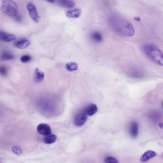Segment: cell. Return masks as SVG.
Segmentation results:
<instances>
[{"mask_svg":"<svg viewBox=\"0 0 163 163\" xmlns=\"http://www.w3.org/2000/svg\"><path fill=\"white\" fill-rule=\"evenodd\" d=\"M105 162L106 163H118L119 162L118 160L111 156H109L105 160Z\"/></svg>","mask_w":163,"mask_h":163,"instance_id":"7402d4cb","label":"cell"},{"mask_svg":"<svg viewBox=\"0 0 163 163\" xmlns=\"http://www.w3.org/2000/svg\"><path fill=\"white\" fill-rule=\"evenodd\" d=\"M45 74L43 72L41 71L38 68L35 70L34 79L37 82H41L44 79Z\"/></svg>","mask_w":163,"mask_h":163,"instance_id":"2e32d148","label":"cell"},{"mask_svg":"<svg viewBox=\"0 0 163 163\" xmlns=\"http://www.w3.org/2000/svg\"><path fill=\"white\" fill-rule=\"evenodd\" d=\"M142 49L150 60L159 66H163L162 52L157 46L153 44L147 43L143 45Z\"/></svg>","mask_w":163,"mask_h":163,"instance_id":"7a4b0ae2","label":"cell"},{"mask_svg":"<svg viewBox=\"0 0 163 163\" xmlns=\"http://www.w3.org/2000/svg\"><path fill=\"white\" fill-rule=\"evenodd\" d=\"M1 9L4 13L9 16L14 17L18 15V6L12 0H3Z\"/></svg>","mask_w":163,"mask_h":163,"instance_id":"3957f363","label":"cell"},{"mask_svg":"<svg viewBox=\"0 0 163 163\" xmlns=\"http://www.w3.org/2000/svg\"><path fill=\"white\" fill-rule=\"evenodd\" d=\"M159 126H160V128H162L163 125H162V123H160L159 124Z\"/></svg>","mask_w":163,"mask_h":163,"instance_id":"484cf974","label":"cell"},{"mask_svg":"<svg viewBox=\"0 0 163 163\" xmlns=\"http://www.w3.org/2000/svg\"><path fill=\"white\" fill-rule=\"evenodd\" d=\"M66 70L70 71L76 70L78 68L77 64L74 62H71L67 63L66 65Z\"/></svg>","mask_w":163,"mask_h":163,"instance_id":"d6986e66","label":"cell"},{"mask_svg":"<svg viewBox=\"0 0 163 163\" xmlns=\"http://www.w3.org/2000/svg\"><path fill=\"white\" fill-rule=\"evenodd\" d=\"M27 8L32 20L36 23H38L39 20V17L35 5L31 2H29L27 5Z\"/></svg>","mask_w":163,"mask_h":163,"instance_id":"277c9868","label":"cell"},{"mask_svg":"<svg viewBox=\"0 0 163 163\" xmlns=\"http://www.w3.org/2000/svg\"><path fill=\"white\" fill-rule=\"evenodd\" d=\"M30 44V42L27 39L23 38L16 41L14 45L18 48L23 49L28 48Z\"/></svg>","mask_w":163,"mask_h":163,"instance_id":"9c48e42d","label":"cell"},{"mask_svg":"<svg viewBox=\"0 0 163 163\" xmlns=\"http://www.w3.org/2000/svg\"><path fill=\"white\" fill-rule=\"evenodd\" d=\"M43 141L45 144H50L55 142L57 140V136L54 134H50L45 136Z\"/></svg>","mask_w":163,"mask_h":163,"instance_id":"5bb4252c","label":"cell"},{"mask_svg":"<svg viewBox=\"0 0 163 163\" xmlns=\"http://www.w3.org/2000/svg\"><path fill=\"white\" fill-rule=\"evenodd\" d=\"M31 56L29 55H25L21 58V61L23 63H27L30 62L31 60Z\"/></svg>","mask_w":163,"mask_h":163,"instance_id":"603a6c76","label":"cell"},{"mask_svg":"<svg viewBox=\"0 0 163 163\" xmlns=\"http://www.w3.org/2000/svg\"><path fill=\"white\" fill-rule=\"evenodd\" d=\"M46 1L51 3H53L55 1V0H46Z\"/></svg>","mask_w":163,"mask_h":163,"instance_id":"d4e9b609","label":"cell"},{"mask_svg":"<svg viewBox=\"0 0 163 163\" xmlns=\"http://www.w3.org/2000/svg\"><path fill=\"white\" fill-rule=\"evenodd\" d=\"M37 130L39 134L44 136L49 135L52 133L50 127L46 124H40L37 126Z\"/></svg>","mask_w":163,"mask_h":163,"instance_id":"5b68a950","label":"cell"},{"mask_svg":"<svg viewBox=\"0 0 163 163\" xmlns=\"http://www.w3.org/2000/svg\"><path fill=\"white\" fill-rule=\"evenodd\" d=\"M130 133L132 138H135L138 133V123L136 122H133L130 127Z\"/></svg>","mask_w":163,"mask_h":163,"instance_id":"7c38bea8","label":"cell"},{"mask_svg":"<svg viewBox=\"0 0 163 163\" xmlns=\"http://www.w3.org/2000/svg\"><path fill=\"white\" fill-rule=\"evenodd\" d=\"M157 155V153L154 151H148L142 155L140 161L142 162H146L150 159L155 157Z\"/></svg>","mask_w":163,"mask_h":163,"instance_id":"30bf717a","label":"cell"},{"mask_svg":"<svg viewBox=\"0 0 163 163\" xmlns=\"http://www.w3.org/2000/svg\"><path fill=\"white\" fill-rule=\"evenodd\" d=\"M91 38L93 42L96 43H100L102 42L103 40L101 34L97 31L93 32L91 35Z\"/></svg>","mask_w":163,"mask_h":163,"instance_id":"9a60e30c","label":"cell"},{"mask_svg":"<svg viewBox=\"0 0 163 163\" xmlns=\"http://www.w3.org/2000/svg\"><path fill=\"white\" fill-rule=\"evenodd\" d=\"M87 119V115L85 113H80L75 117L74 123L77 127H81L83 125Z\"/></svg>","mask_w":163,"mask_h":163,"instance_id":"ba28073f","label":"cell"},{"mask_svg":"<svg viewBox=\"0 0 163 163\" xmlns=\"http://www.w3.org/2000/svg\"><path fill=\"white\" fill-rule=\"evenodd\" d=\"M16 39V36L15 35L0 31V40L4 42H10L15 41Z\"/></svg>","mask_w":163,"mask_h":163,"instance_id":"52a82bcc","label":"cell"},{"mask_svg":"<svg viewBox=\"0 0 163 163\" xmlns=\"http://www.w3.org/2000/svg\"><path fill=\"white\" fill-rule=\"evenodd\" d=\"M81 14V10L80 9H76L68 11L66 16L68 18H77L79 17Z\"/></svg>","mask_w":163,"mask_h":163,"instance_id":"4fadbf2b","label":"cell"},{"mask_svg":"<svg viewBox=\"0 0 163 163\" xmlns=\"http://www.w3.org/2000/svg\"><path fill=\"white\" fill-rule=\"evenodd\" d=\"M12 150V151L17 155H20L22 152L21 148L18 146L13 147Z\"/></svg>","mask_w":163,"mask_h":163,"instance_id":"ffe728a7","label":"cell"},{"mask_svg":"<svg viewBox=\"0 0 163 163\" xmlns=\"http://www.w3.org/2000/svg\"><path fill=\"white\" fill-rule=\"evenodd\" d=\"M110 26L118 34L126 37H131L134 34L132 25L126 19L114 15L109 18Z\"/></svg>","mask_w":163,"mask_h":163,"instance_id":"6da1fadb","label":"cell"},{"mask_svg":"<svg viewBox=\"0 0 163 163\" xmlns=\"http://www.w3.org/2000/svg\"><path fill=\"white\" fill-rule=\"evenodd\" d=\"M8 73V70L7 67L5 66H0V75L5 76Z\"/></svg>","mask_w":163,"mask_h":163,"instance_id":"44dd1931","label":"cell"},{"mask_svg":"<svg viewBox=\"0 0 163 163\" xmlns=\"http://www.w3.org/2000/svg\"><path fill=\"white\" fill-rule=\"evenodd\" d=\"M97 106L94 104H90L85 110V113L87 115L92 116L97 112Z\"/></svg>","mask_w":163,"mask_h":163,"instance_id":"8fae6325","label":"cell"},{"mask_svg":"<svg viewBox=\"0 0 163 163\" xmlns=\"http://www.w3.org/2000/svg\"><path fill=\"white\" fill-rule=\"evenodd\" d=\"M0 58L3 60L7 61L13 59L14 56L10 52L5 51L2 53Z\"/></svg>","mask_w":163,"mask_h":163,"instance_id":"ac0fdd59","label":"cell"},{"mask_svg":"<svg viewBox=\"0 0 163 163\" xmlns=\"http://www.w3.org/2000/svg\"><path fill=\"white\" fill-rule=\"evenodd\" d=\"M58 2L63 7L71 8L74 7L75 3L70 0H58Z\"/></svg>","mask_w":163,"mask_h":163,"instance_id":"e0dca14e","label":"cell"},{"mask_svg":"<svg viewBox=\"0 0 163 163\" xmlns=\"http://www.w3.org/2000/svg\"><path fill=\"white\" fill-rule=\"evenodd\" d=\"M128 75L130 77L134 79H141L144 76V74L142 70L138 68H132L129 70Z\"/></svg>","mask_w":163,"mask_h":163,"instance_id":"8992f818","label":"cell"},{"mask_svg":"<svg viewBox=\"0 0 163 163\" xmlns=\"http://www.w3.org/2000/svg\"><path fill=\"white\" fill-rule=\"evenodd\" d=\"M14 18L15 20L17 22H21L22 20V17L18 15H17Z\"/></svg>","mask_w":163,"mask_h":163,"instance_id":"cb8c5ba5","label":"cell"}]
</instances>
